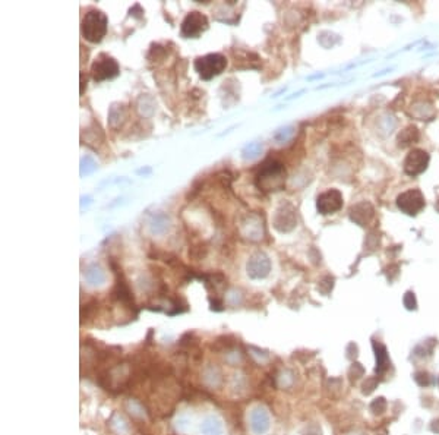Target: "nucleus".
I'll return each instance as SVG.
<instances>
[{"mask_svg":"<svg viewBox=\"0 0 439 435\" xmlns=\"http://www.w3.org/2000/svg\"><path fill=\"white\" fill-rule=\"evenodd\" d=\"M286 182V170L275 160H267L256 175V185L262 191H280Z\"/></svg>","mask_w":439,"mask_h":435,"instance_id":"nucleus-1","label":"nucleus"},{"mask_svg":"<svg viewBox=\"0 0 439 435\" xmlns=\"http://www.w3.org/2000/svg\"><path fill=\"white\" fill-rule=\"evenodd\" d=\"M109 19L101 11L91 9L85 14L81 22V33L90 43H100L107 33Z\"/></svg>","mask_w":439,"mask_h":435,"instance_id":"nucleus-2","label":"nucleus"},{"mask_svg":"<svg viewBox=\"0 0 439 435\" xmlns=\"http://www.w3.org/2000/svg\"><path fill=\"white\" fill-rule=\"evenodd\" d=\"M226 68H227V59L220 53L202 56L195 60V71L199 73V76L205 81L212 79Z\"/></svg>","mask_w":439,"mask_h":435,"instance_id":"nucleus-3","label":"nucleus"},{"mask_svg":"<svg viewBox=\"0 0 439 435\" xmlns=\"http://www.w3.org/2000/svg\"><path fill=\"white\" fill-rule=\"evenodd\" d=\"M119 72H120L119 63L107 55H100L91 65V76L97 82L111 79L117 76Z\"/></svg>","mask_w":439,"mask_h":435,"instance_id":"nucleus-4","label":"nucleus"},{"mask_svg":"<svg viewBox=\"0 0 439 435\" xmlns=\"http://www.w3.org/2000/svg\"><path fill=\"white\" fill-rule=\"evenodd\" d=\"M424 197L419 189H408L398 195L397 207L408 216H416L424 208Z\"/></svg>","mask_w":439,"mask_h":435,"instance_id":"nucleus-5","label":"nucleus"},{"mask_svg":"<svg viewBox=\"0 0 439 435\" xmlns=\"http://www.w3.org/2000/svg\"><path fill=\"white\" fill-rule=\"evenodd\" d=\"M206 28H208V18L201 12L193 11L187 14L186 18L183 19L180 33L184 38H196L201 36Z\"/></svg>","mask_w":439,"mask_h":435,"instance_id":"nucleus-6","label":"nucleus"},{"mask_svg":"<svg viewBox=\"0 0 439 435\" xmlns=\"http://www.w3.org/2000/svg\"><path fill=\"white\" fill-rule=\"evenodd\" d=\"M429 164V154L423 150H411L404 160V172L410 176H417L426 170Z\"/></svg>","mask_w":439,"mask_h":435,"instance_id":"nucleus-7","label":"nucleus"},{"mask_svg":"<svg viewBox=\"0 0 439 435\" xmlns=\"http://www.w3.org/2000/svg\"><path fill=\"white\" fill-rule=\"evenodd\" d=\"M343 207V195L337 189H329L318 197L316 208L321 214H334Z\"/></svg>","mask_w":439,"mask_h":435,"instance_id":"nucleus-8","label":"nucleus"},{"mask_svg":"<svg viewBox=\"0 0 439 435\" xmlns=\"http://www.w3.org/2000/svg\"><path fill=\"white\" fill-rule=\"evenodd\" d=\"M350 213H351V218L360 226H366V223H369L370 218L373 217V208L366 202L353 207Z\"/></svg>","mask_w":439,"mask_h":435,"instance_id":"nucleus-9","label":"nucleus"},{"mask_svg":"<svg viewBox=\"0 0 439 435\" xmlns=\"http://www.w3.org/2000/svg\"><path fill=\"white\" fill-rule=\"evenodd\" d=\"M419 139V132L414 126H408L405 127L404 130H401V133L398 135V145L404 148V147H408V145L414 144L416 141Z\"/></svg>","mask_w":439,"mask_h":435,"instance_id":"nucleus-10","label":"nucleus"},{"mask_svg":"<svg viewBox=\"0 0 439 435\" xmlns=\"http://www.w3.org/2000/svg\"><path fill=\"white\" fill-rule=\"evenodd\" d=\"M373 347H375V355H376V372L382 374V372L386 371V368H388V353H386V349L382 345H376V343H373Z\"/></svg>","mask_w":439,"mask_h":435,"instance_id":"nucleus-11","label":"nucleus"},{"mask_svg":"<svg viewBox=\"0 0 439 435\" xmlns=\"http://www.w3.org/2000/svg\"><path fill=\"white\" fill-rule=\"evenodd\" d=\"M386 400L384 397H378L375 399L372 403H370V410L373 415H382L385 410H386Z\"/></svg>","mask_w":439,"mask_h":435,"instance_id":"nucleus-12","label":"nucleus"},{"mask_svg":"<svg viewBox=\"0 0 439 435\" xmlns=\"http://www.w3.org/2000/svg\"><path fill=\"white\" fill-rule=\"evenodd\" d=\"M378 387V381L376 378H366V381L362 385V393L363 394H370L375 388Z\"/></svg>","mask_w":439,"mask_h":435,"instance_id":"nucleus-13","label":"nucleus"},{"mask_svg":"<svg viewBox=\"0 0 439 435\" xmlns=\"http://www.w3.org/2000/svg\"><path fill=\"white\" fill-rule=\"evenodd\" d=\"M363 372H365V369H363V366L360 365V363H353V366H351V369H350V375H351V380H357V378H360L362 375H363Z\"/></svg>","mask_w":439,"mask_h":435,"instance_id":"nucleus-14","label":"nucleus"},{"mask_svg":"<svg viewBox=\"0 0 439 435\" xmlns=\"http://www.w3.org/2000/svg\"><path fill=\"white\" fill-rule=\"evenodd\" d=\"M414 381H416L419 385L424 387V385H427V384H429V374H427V372H424V371H419V372H416V374H414Z\"/></svg>","mask_w":439,"mask_h":435,"instance_id":"nucleus-15","label":"nucleus"},{"mask_svg":"<svg viewBox=\"0 0 439 435\" xmlns=\"http://www.w3.org/2000/svg\"><path fill=\"white\" fill-rule=\"evenodd\" d=\"M404 305L408 309H416V299H414V295L413 293H407L405 298H404Z\"/></svg>","mask_w":439,"mask_h":435,"instance_id":"nucleus-16","label":"nucleus"},{"mask_svg":"<svg viewBox=\"0 0 439 435\" xmlns=\"http://www.w3.org/2000/svg\"><path fill=\"white\" fill-rule=\"evenodd\" d=\"M85 88H87V78L84 79V73H81V94H84Z\"/></svg>","mask_w":439,"mask_h":435,"instance_id":"nucleus-17","label":"nucleus"},{"mask_svg":"<svg viewBox=\"0 0 439 435\" xmlns=\"http://www.w3.org/2000/svg\"><path fill=\"white\" fill-rule=\"evenodd\" d=\"M436 210L439 211V200H438V202H436Z\"/></svg>","mask_w":439,"mask_h":435,"instance_id":"nucleus-18","label":"nucleus"}]
</instances>
